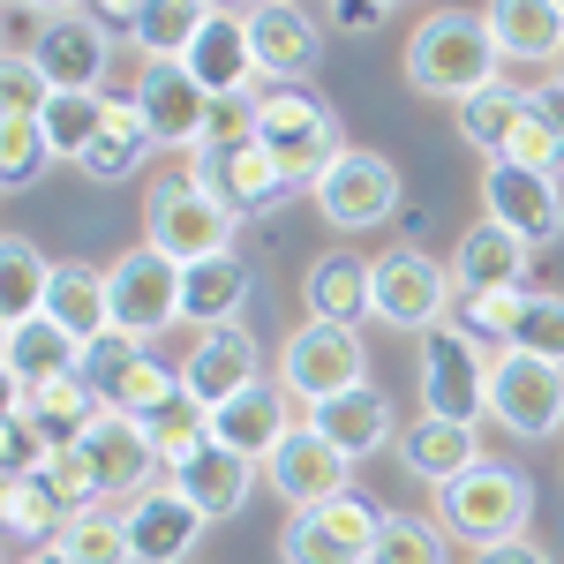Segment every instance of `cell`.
Instances as JSON below:
<instances>
[{"mask_svg":"<svg viewBox=\"0 0 564 564\" xmlns=\"http://www.w3.org/2000/svg\"><path fill=\"white\" fill-rule=\"evenodd\" d=\"M475 564H557L542 542H527V534H512V542H489V550H475Z\"/></svg>","mask_w":564,"mask_h":564,"instance_id":"obj_52","label":"cell"},{"mask_svg":"<svg viewBox=\"0 0 564 564\" xmlns=\"http://www.w3.org/2000/svg\"><path fill=\"white\" fill-rule=\"evenodd\" d=\"M8 399H15V406H23L53 444H76V436L106 414V399H98L84 377H61V384H39V391H8Z\"/></svg>","mask_w":564,"mask_h":564,"instance_id":"obj_36","label":"cell"},{"mask_svg":"<svg viewBox=\"0 0 564 564\" xmlns=\"http://www.w3.org/2000/svg\"><path fill=\"white\" fill-rule=\"evenodd\" d=\"M512 347H520V354H542V361H557V369H564V294H534V286H527Z\"/></svg>","mask_w":564,"mask_h":564,"instance_id":"obj_45","label":"cell"},{"mask_svg":"<svg viewBox=\"0 0 564 564\" xmlns=\"http://www.w3.org/2000/svg\"><path fill=\"white\" fill-rule=\"evenodd\" d=\"M39 475L53 481L61 497H68V512H84V505H106V489H98V467H90V452H84V444H53Z\"/></svg>","mask_w":564,"mask_h":564,"instance_id":"obj_48","label":"cell"},{"mask_svg":"<svg viewBox=\"0 0 564 564\" xmlns=\"http://www.w3.org/2000/svg\"><path fill=\"white\" fill-rule=\"evenodd\" d=\"M45 166H53V143H45L39 113H0V181H8V196L39 188Z\"/></svg>","mask_w":564,"mask_h":564,"instance_id":"obj_42","label":"cell"},{"mask_svg":"<svg viewBox=\"0 0 564 564\" xmlns=\"http://www.w3.org/2000/svg\"><path fill=\"white\" fill-rule=\"evenodd\" d=\"M249 45H257L263 84H308L324 68V15L308 0H263L249 15Z\"/></svg>","mask_w":564,"mask_h":564,"instance_id":"obj_16","label":"cell"},{"mask_svg":"<svg viewBox=\"0 0 564 564\" xmlns=\"http://www.w3.org/2000/svg\"><path fill=\"white\" fill-rule=\"evenodd\" d=\"M174 391H181V369H166L159 354H143L129 377H121V391H113L106 406H113V414H129V422H143V414H151V406H166Z\"/></svg>","mask_w":564,"mask_h":564,"instance_id":"obj_47","label":"cell"},{"mask_svg":"<svg viewBox=\"0 0 564 564\" xmlns=\"http://www.w3.org/2000/svg\"><path fill=\"white\" fill-rule=\"evenodd\" d=\"M61 550L76 564H135L129 557V512H121V505H84V512H68Z\"/></svg>","mask_w":564,"mask_h":564,"instance_id":"obj_41","label":"cell"},{"mask_svg":"<svg viewBox=\"0 0 564 564\" xmlns=\"http://www.w3.org/2000/svg\"><path fill=\"white\" fill-rule=\"evenodd\" d=\"M557 84H564V61H557Z\"/></svg>","mask_w":564,"mask_h":564,"instance_id":"obj_57","label":"cell"},{"mask_svg":"<svg viewBox=\"0 0 564 564\" xmlns=\"http://www.w3.org/2000/svg\"><path fill=\"white\" fill-rule=\"evenodd\" d=\"M452 113H459V135L475 143L481 159H505V143H512V129H520V113H527V90L489 84V90H475L467 106H452Z\"/></svg>","mask_w":564,"mask_h":564,"instance_id":"obj_37","label":"cell"},{"mask_svg":"<svg viewBox=\"0 0 564 564\" xmlns=\"http://www.w3.org/2000/svg\"><path fill=\"white\" fill-rule=\"evenodd\" d=\"M263 481H271L294 512H308V505H332V497L354 489V459L316 430V422H294V436L263 459Z\"/></svg>","mask_w":564,"mask_h":564,"instance_id":"obj_14","label":"cell"},{"mask_svg":"<svg viewBox=\"0 0 564 564\" xmlns=\"http://www.w3.org/2000/svg\"><path fill=\"white\" fill-rule=\"evenodd\" d=\"M106 121H113V90H53V98H45V113H39L53 159H68V166L98 143Z\"/></svg>","mask_w":564,"mask_h":564,"instance_id":"obj_35","label":"cell"},{"mask_svg":"<svg viewBox=\"0 0 564 564\" xmlns=\"http://www.w3.org/2000/svg\"><path fill=\"white\" fill-rule=\"evenodd\" d=\"M143 436L159 444V459H166V467H181L196 444H212V406H196L188 391H174L166 406H151V414H143Z\"/></svg>","mask_w":564,"mask_h":564,"instance_id":"obj_43","label":"cell"},{"mask_svg":"<svg viewBox=\"0 0 564 564\" xmlns=\"http://www.w3.org/2000/svg\"><path fill=\"white\" fill-rule=\"evenodd\" d=\"M452 286L459 294H497V286H527V263H534V249H527L512 226H497V218H475L467 234H459V249H452Z\"/></svg>","mask_w":564,"mask_h":564,"instance_id":"obj_26","label":"cell"},{"mask_svg":"<svg viewBox=\"0 0 564 564\" xmlns=\"http://www.w3.org/2000/svg\"><path fill=\"white\" fill-rule=\"evenodd\" d=\"M23 564H76V557H68L61 542H45V550H23Z\"/></svg>","mask_w":564,"mask_h":564,"instance_id":"obj_55","label":"cell"},{"mask_svg":"<svg viewBox=\"0 0 564 564\" xmlns=\"http://www.w3.org/2000/svg\"><path fill=\"white\" fill-rule=\"evenodd\" d=\"M308 196H316V212H324V226H332V234H369V226H384V218L399 212L406 181H399V166H391L384 151L347 143V151L324 166V181H316Z\"/></svg>","mask_w":564,"mask_h":564,"instance_id":"obj_10","label":"cell"},{"mask_svg":"<svg viewBox=\"0 0 564 564\" xmlns=\"http://www.w3.org/2000/svg\"><path fill=\"white\" fill-rule=\"evenodd\" d=\"M459 302V286H452V263H436L430 249H414V241H391L384 257H369V316L391 324V332H436L444 324V308Z\"/></svg>","mask_w":564,"mask_h":564,"instance_id":"obj_5","label":"cell"},{"mask_svg":"<svg viewBox=\"0 0 564 564\" xmlns=\"http://www.w3.org/2000/svg\"><path fill=\"white\" fill-rule=\"evenodd\" d=\"M557 15H564V0H557Z\"/></svg>","mask_w":564,"mask_h":564,"instance_id":"obj_59","label":"cell"},{"mask_svg":"<svg viewBox=\"0 0 564 564\" xmlns=\"http://www.w3.org/2000/svg\"><path fill=\"white\" fill-rule=\"evenodd\" d=\"M505 159L527 166V174L564 181V84L527 90V113H520V129H512V143H505Z\"/></svg>","mask_w":564,"mask_h":564,"instance_id":"obj_32","label":"cell"},{"mask_svg":"<svg viewBox=\"0 0 564 564\" xmlns=\"http://www.w3.org/2000/svg\"><path fill=\"white\" fill-rule=\"evenodd\" d=\"M520 302H527V286H497V294H459V332L505 354V347H512V332H520Z\"/></svg>","mask_w":564,"mask_h":564,"instance_id":"obj_44","label":"cell"},{"mask_svg":"<svg viewBox=\"0 0 564 564\" xmlns=\"http://www.w3.org/2000/svg\"><path fill=\"white\" fill-rule=\"evenodd\" d=\"M377 527H384V505L361 497V489L332 497V505H308V512H286V527H279V564H369Z\"/></svg>","mask_w":564,"mask_h":564,"instance_id":"obj_9","label":"cell"},{"mask_svg":"<svg viewBox=\"0 0 564 564\" xmlns=\"http://www.w3.org/2000/svg\"><path fill=\"white\" fill-rule=\"evenodd\" d=\"M399 467L414 481H430V489H444V481H459L467 467L481 459V430H467V422H444V414H414L406 430H399Z\"/></svg>","mask_w":564,"mask_h":564,"instance_id":"obj_27","label":"cell"},{"mask_svg":"<svg viewBox=\"0 0 564 564\" xmlns=\"http://www.w3.org/2000/svg\"><path fill=\"white\" fill-rule=\"evenodd\" d=\"M121 512H129V557L135 564H188L196 542H204V527H212L174 481H151V489L129 497Z\"/></svg>","mask_w":564,"mask_h":564,"instance_id":"obj_19","label":"cell"},{"mask_svg":"<svg viewBox=\"0 0 564 564\" xmlns=\"http://www.w3.org/2000/svg\"><path fill=\"white\" fill-rule=\"evenodd\" d=\"M39 316H53L61 332H76V339H106L113 332V302H106V271L98 263H53V279H45V302Z\"/></svg>","mask_w":564,"mask_h":564,"instance_id":"obj_30","label":"cell"},{"mask_svg":"<svg viewBox=\"0 0 564 564\" xmlns=\"http://www.w3.org/2000/svg\"><path fill=\"white\" fill-rule=\"evenodd\" d=\"M0 369H8V384H15V391L61 384V377L84 369V339L61 332L53 316H15V324H0Z\"/></svg>","mask_w":564,"mask_h":564,"instance_id":"obj_23","label":"cell"},{"mask_svg":"<svg viewBox=\"0 0 564 564\" xmlns=\"http://www.w3.org/2000/svg\"><path fill=\"white\" fill-rule=\"evenodd\" d=\"M399 76L414 98H444V106H467L475 90L505 84V53L489 39V15L481 8H436L406 31L399 53Z\"/></svg>","mask_w":564,"mask_h":564,"instance_id":"obj_1","label":"cell"},{"mask_svg":"<svg viewBox=\"0 0 564 564\" xmlns=\"http://www.w3.org/2000/svg\"><path fill=\"white\" fill-rule=\"evenodd\" d=\"M234 226H241V218L226 212L188 166H181V174H159L143 188V241H151L159 257H174V263H204V257H218V249H234Z\"/></svg>","mask_w":564,"mask_h":564,"instance_id":"obj_4","label":"cell"},{"mask_svg":"<svg viewBox=\"0 0 564 564\" xmlns=\"http://www.w3.org/2000/svg\"><path fill=\"white\" fill-rule=\"evenodd\" d=\"M143 354H151V339L106 332V339H90V347H84V369H76V377H84V384L98 391V399H113V391H121V377H129V369L143 361Z\"/></svg>","mask_w":564,"mask_h":564,"instance_id":"obj_46","label":"cell"},{"mask_svg":"<svg viewBox=\"0 0 564 564\" xmlns=\"http://www.w3.org/2000/svg\"><path fill=\"white\" fill-rule=\"evenodd\" d=\"M257 377H263V347H257V332H241V324L196 332V347L181 361V391L196 406H226L234 391H249Z\"/></svg>","mask_w":564,"mask_h":564,"instance_id":"obj_20","label":"cell"},{"mask_svg":"<svg viewBox=\"0 0 564 564\" xmlns=\"http://www.w3.org/2000/svg\"><path fill=\"white\" fill-rule=\"evenodd\" d=\"M286 436H294V391L279 384V377H257L249 391H234L226 406H212V444L249 452L257 467L286 444Z\"/></svg>","mask_w":564,"mask_h":564,"instance_id":"obj_21","label":"cell"},{"mask_svg":"<svg viewBox=\"0 0 564 564\" xmlns=\"http://www.w3.org/2000/svg\"><path fill=\"white\" fill-rule=\"evenodd\" d=\"M135 113L159 151H196L212 129V90L196 84L181 61H143L135 68Z\"/></svg>","mask_w":564,"mask_h":564,"instance_id":"obj_12","label":"cell"},{"mask_svg":"<svg viewBox=\"0 0 564 564\" xmlns=\"http://www.w3.org/2000/svg\"><path fill=\"white\" fill-rule=\"evenodd\" d=\"M489 39L505 61H527V68H557L564 61V15L557 0H489Z\"/></svg>","mask_w":564,"mask_h":564,"instance_id":"obj_29","label":"cell"},{"mask_svg":"<svg viewBox=\"0 0 564 564\" xmlns=\"http://www.w3.org/2000/svg\"><path fill=\"white\" fill-rule=\"evenodd\" d=\"M257 294V263L241 257V249H218L204 263H181V324H196V332H218V324H234L241 308Z\"/></svg>","mask_w":564,"mask_h":564,"instance_id":"obj_25","label":"cell"},{"mask_svg":"<svg viewBox=\"0 0 564 564\" xmlns=\"http://www.w3.org/2000/svg\"><path fill=\"white\" fill-rule=\"evenodd\" d=\"M90 452V467H98V489H106V505H129V497H143L151 481L166 475V459H159V444L143 436V422H129V414H98L84 436H76Z\"/></svg>","mask_w":564,"mask_h":564,"instance_id":"obj_18","label":"cell"},{"mask_svg":"<svg viewBox=\"0 0 564 564\" xmlns=\"http://www.w3.org/2000/svg\"><path fill=\"white\" fill-rule=\"evenodd\" d=\"M308 422L332 436L347 459H369V452L399 444V414H391V399L377 384H354V391H339V399H324V406H308Z\"/></svg>","mask_w":564,"mask_h":564,"instance_id":"obj_28","label":"cell"},{"mask_svg":"<svg viewBox=\"0 0 564 564\" xmlns=\"http://www.w3.org/2000/svg\"><path fill=\"white\" fill-rule=\"evenodd\" d=\"M166 481H174L204 520H234V512H249V489L263 481V467L249 452H234V444H196L181 467H166Z\"/></svg>","mask_w":564,"mask_h":564,"instance_id":"obj_22","label":"cell"},{"mask_svg":"<svg viewBox=\"0 0 564 564\" xmlns=\"http://www.w3.org/2000/svg\"><path fill=\"white\" fill-rule=\"evenodd\" d=\"M489 422L520 444H542V436L564 430V369L542 361V354H489Z\"/></svg>","mask_w":564,"mask_h":564,"instance_id":"obj_7","label":"cell"},{"mask_svg":"<svg viewBox=\"0 0 564 564\" xmlns=\"http://www.w3.org/2000/svg\"><path fill=\"white\" fill-rule=\"evenodd\" d=\"M143 8L151 0H84V15H98L106 31H129V39H135V23H143Z\"/></svg>","mask_w":564,"mask_h":564,"instance_id":"obj_53","label":"cell"},{"mask_svg":"<svg viewBox=\"0 0 564 564\" xmlns=\"http://www.w3.org/2000/svg\"><path fill=\"white\" fill-rule=\"evenodd\" d=\"M45 279H53V263L39 257V241H31V234H8V241H0V324L39 316Z\"/></svg>","mask_w":564,"mask_h":564,"instance_id":"obj_39","label":"cell"},{"mask_svg":"<svg viewBox=\"0 0 564 564\" xmlns=\"http://www.w3.org/2000/svg\"><path fill=\"white\" fill-rule=\"evenodd\" d=\"M204 23H212V0H151L143 23H135V53L143 61H181Z\"/></svg>","mask_w":564,"mask_h":564,"instance_id":"obj_38","label":"cell"},{"mask_svg":"<svg viewBox=\"0 0 564 564\" xmlns=\"http://www.w3.org/2000/svg\"><path fill=\"white\" fill-rule=\"evenodd\" d=\"M369 564H452V534L430 512H384Z\"/></svg>","mask_w":564,"mask_h":564,"instance_id":"obj_40","label":"cell"},{"mask_svg":"<svg viewBox=\"0 0 564 564\" xmlns=\"http://www.w3.org/2000/svg\"><path fill=\"white\" fill-rule=\"evenodd\" d=\"M212 8H226V15H257L263 0H212Z\"/></svg>","mask_w":564,"mask_h":564,"instance_id":"obj_56","label":"cell"},{"mask_svg":"<svg viewBox=\"0 0 564 564\" xmlns=\"http://www.w3.org/2000/svg\"><path fill=\"white\" fill-rule=\"evenodd\" d=\"M45 98H53L45 68L31 53H8V61H0V113H45Z\"/></svg>","mask_w":564,"mask_h":564,"instance_id":"obj_50","label":"cell"},{"mask_svg":"<svg viewBox=\"0 0 564 564\" xmlns=\"http://www.w3.org/2000/svg\"><path fill=\"white\" fill-rule=\"evenodd\" d=\"M384 8H399V0H384Z\"/></svg>","mask_w":564,"mask_h":564,"instance_id":"obj_58","label":"cell"},{"mask_svg":"<svg viewBox=\"0 0 564 564\" xmlns=\"http://www.w3.org/2000/svg\"><path fill=\"white\" fill-rule=\"evenodd\" d=\"M31 61L45 68V84L53 90H106V68H113V31L98 23V15H45L31 45H23Z\"/></svg>","mask_w":564,"mask_h":564,"instance_id":"obj_15","label":"cell"},{"mask_svg":"<svg viewBox=\"0 0 564 564\" xmlns=\"http://www.w3.org/2000/svg\"><path fill=\"white\" fill-rule=\"evenodd\" d=\"M8 8H23V15H76L84 0H8Z\"/></svg>","mask_w":564,"mask_h":564,"instance_id":"obj_54","label":"cell"},{"mask_svg":"<svg viewBox=\"0 0 564 564\" xmlns=\"http://www.w3.org/2000/svg\"><path fill=\"white\" fill-rule=\"evenodd\" d=\"M151 151H159V143H151L143 113H135V90H113V121H106V129H98V143L76 159V174L98 181V188H113V181H129Z\"/></svg>","mask_w":564,"mask_h":564,"instance_id":"obj_31","label":"cell"},{"mask_svg":"<svg viewBox=\"0 0 564 564\" xmlns=\"http://www.w3.org/2000/svg\"><path fill=\"white\" fill-rule=\"evenodd\" d=\"M257 143L279 159V174L302 181V188H316V181H324V166L347 151L339 113H332L316 90H302V84H271L257 98Z\"/></svg>","mask_w":564,"mask_h":564,"instance_id":"obj_3","label":"cell"},{"mask_svg":"<svg viewBox=\"0 0 564 564\" xmlns=\"http://www.w3.org/2000/svg\"><path fill=\"white\" fill-rule=\"evenodd\" d=\"M436 520H444L452 542H467V550L512 542V534H527V520H534V481H527V467L481 452L459 481L436 489Z\"/></svg>","mask_w":564,"mask_h":564,"instance_id":"obj_2","label":"cell"},{"mask_svg":"<svg viewBox=\"0 0 564 564\" xmlns=\"http://www.w3.org/2000/svg\"><path fill=\"white\" fill-rule=\"evenodd\" d=\"M308 316H324V324H361L369 316V257H354V249H332V257H308Z\"/></svg>","mask_w":564,"mask_h":564,"instance_id":"obj_33","label":"cell"},{"mask_svg":"<svg viewBox=\"0 0 564 564\" xmlns=\"http://www.w3.org/2000/svg\"><path fill=\"white\" fill-rule=\"evenodd\" d=\"M45 452H53V436H45L39 422L8 399V414H0V467H8V475H39Z\"/></svg>","mask_w":564,"mask_h":564,"instance_id":"obj_49","label":"cell"},{"mask_svg":"<svg viewBox=\"0 0 564 564\" xmlns=\"http://www.w3.org/2000/svg\"><path fill=\"white\" fill-rule=\"evenodd\" d=\"M188 174L204 181V188H212L234 218L271 212V196H279V188H294L257 135H249V143H196V151H188Z\"/></svg>","mask_w":564,"mask_h":564,"instance_id":"obj_17","label":"cell"},{"mask_svg":"<svg viewBox=\"0 0 564 564\" xmlns=\"http://www.w3.org/2000/svg\"><path fill=\"white\" fill-rule=\"evenodd\" d=\"M106 302H113V332L129 339H159L181 324V263L159 257L151 241H135L129 257L106 263Z\"/></svg>","mask_w":564,"mask_h":564,"instance_id":"obj_11","label":"cell"},{"mask_svg":"<svg viewBox=\"0 0 564 564\" xmlns=\"http://www.w3.org/2000/svg\"><path fill=\"white\" fill-rule=\"evenodd\" d=\"M324 23L332 31H377L384 23V0H324Z\"/></svg>","mask_w":564,"mask_h":564,"instance_id":"obj_51","label":"cell"},{"mask_svg":"<svg viewBox=\"0 0 564 564\" xmlns=\"http://www.w3.org/2000/svg\"><path fill=\"white\" fill-rule=\"evenodd\" d=\"M414 377H422V414L467 422V430L489 422V347L467 339L459 324L422 332V361H414Z\"/></svg>","mask_w":564,"mask_h":564,"instance_id":"obj_6","label":"cell"},{"mask_svg":"<svg viewBox=\"0 0 564 564\" xmlns=\"http://www.w3.org/2000/svg\"><path fill=\"white\" fill-rule=\"evenodd\" d=\"M481 204H489L481 218L512 226L527 249H557L564 241V188L550 174H527L512 159H489L481 166Z\"/></svg>","mask_w":564,"mask_h":564,"instance_id":"obj_13","label":"cell"},{"mask_svg":"<svg viewBox=\"0 0 564 564\" xmlns=\"http://www.w3.org/2000/svg\"><path fill=\"white\" fill-rule=\"evenodd\" d=\"M0 527H8L23 550H45V542H61V527H68V497L45 475H8V489H0Z\"/></svg>","mask_w":564,"mask_h":564,"instance_id":"obj_34","label":"cell"},{"mask_svg":"<svg viewBox=\"0 0 564 564\" xmlns=\"http://www.w3.org/2000/svg\"><path fill=\"white\" fill-rule=\"evenodd\" d=\"M279 384L294 391L302 406H324V399H339V391L369 384L361 332H354V324H324V316L294 324V332H286V347H279Z\"/></svg>","mask_w":564,"mask_h":564,"instance_id":"obj_8","label":"cell"},{"mask_svg":"<svg viewBox=\"0 0 564 564\" xmlns=\"http://www.w3.org/2000/svg\"><path fill=\"white\" fill-rule=\"evenodd\" d=\"M181 68L212 98H234V90H263V68H257V45H249V15H226L212 8V23L196 31V45L181 53Z\"/></svg>","mask_w":564,"mask_h":564,"instance_id":"obj_24","label":"cell"}]
</instances>
